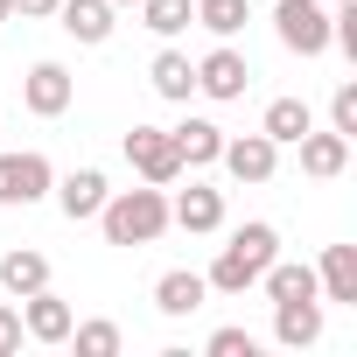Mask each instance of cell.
Masks as SVG:
<instances>
[{"label":"cell","instance_id":"cell-1","mask_svg":"<svg viewBox=\"0 0 357 357\" xmlns=\"http://www.w3.org/2000/svg\"><path fill=\"white\" fill-rule=\"evenodd\" d=\"M273 259H280V231H273V225H238L231 245L211 259L204 280H211L218 294H245V287H259V273H266Z\"/></svg>","mask_w":357,"mask_h":357},{"label":"cell","instance_id":"cell-2","mask_svg":"<svg viewBox=\"0 0 357 357\" xmlns=\"http://www.w3.org/2000/svg\"><path fill=\"white\" fill-rule=\"evenodd\" d=\"M98 225H105V245H154L168 231V197L147 183V190H112L98 204Z\"/></svg>","mask_w":357,"mask_h":357},{"label":"cell","instance_id":"cell-3","mask_svg":"<svg viewBox=\"0 0 357 357\" xmlns=\"http://www.w3.org/2000/svg\"><path fill=\"white\" fill-rule=\"evenodd\" d=\"M126 161H133L140 183H154V190L183 183V154H175V133L168 126H133L126 133Z\"/></svg>","mask_w":357,"mask_h":357},{"label":"cell","instance_id":"cell-4","mask_svg":"<svg viewBox=\"0 0 357 357\" xmlns=\"http://www.w3.org/2000/svg\"><path fill=\"white\" fill-rule=\"evenodd\" d=\"M50 183H56V168H50V154H36V147H22V154H0V211H29V204H43L50 197Z\"/></svg>","mask_w":357,"mask_h":357},{"label":"cell","instance_id":"cell-5","mask_svg":"<svg viewBox=\"0 0 357 357\" xmlns=\"http://www.w3.org/2000/svg\"><path fill=\"white\" fill-rule=\"evenodd\" d=\"M273 29H280V43L294 56H322L329 50V8H322V0H280Z\"/></svg>","mask_w":357,"mask_h":357},{"label":"cell","instance_id":"cell-6","mask_svg":"<svg viewBox=\"0 0 357 357\" xmlns=\"http://www.w3.org/2000/svg\"><path fill=\"white\" fill-rule=\"evenodd\" d=\"M245 84H252V63L231 50V43H218L204 63H197V91L204 98H218V105H231V98H245Z\"/></svg>","mask_w":357,"mask_h":357},{"label":"cell","instance_id":"cell-7","mask_svg":"<svg viewBox=\"0 0 357 357\" xmlns=\"http://www.w3.org/2000/svg\"><path fill=\"white\" fill-rule=\"evenodd\" d=\"M70 98H77V77H70L63 63H36V70L22 77V105H29L36 119H56V112H70Z\"/></svg>","mask_w":357,"mask_h":357},{"label":"cell","instance_id":"cell-8","mask_svg":"<svg viewBox=\"0 0 357 357\" xmlns=\"http://www.w3.org/2000/svg\"><path fill=\"white\" fill-rule=\"evenodd\" d=\"M15 308H22V336H29V343H63V336H70V322H77V315H70V301H63V294H50V287L22 294Z\"/></svg>","mask_w":357,"mask_h":357},{"label":"cell","instance_id":"cell-9","mask_svg":"<svg viewBox=\"0 0 357 357\" xmlns=\"http://www.w3.org/2000/svg\"><path fill=\"white\" fill-rule=\"evenodd\" d=\"M231 175H238V183H273V168H280V147L266 140V133H225V154H218Z\"/></svg>","mask_w":357,"mask_h":357},{"label":"cell","instance_id":"cell-10","mask_svg":"<svg viewBox=\"0 0 357 357\" xmlns=\"http://www.w3.org/2000/svg\"><path fill=\"white\" fill-rule=\"evenodd\" d=\"M50 190H56V211H63L70 225H91V218H98V204L112 197L98 168H70V175H63V183H50Z\"/></svg>","mask_w":357,"mask_h":357},{"label":"cell","instance_id":"cell-11","mask_svg":"<svg viewBox=\"0 0 357 357\" xmlns=\"http://www.w3.org/2000/svg\"><path fill=\"white\" fill-rule=\"evenodd\" d=\"M168 225H183V231H197V238H204V231H218V225H225V190L190 183L183 197L168 204Z\"/></svg>","mask_w":357,"mask_h":357},{"label":"cell","instance_id":"cell-12","mask_svg":"<svg viewBox=\"0 0 357 357\" xmlns=\"http://www.w3.org/2000/svg\"><path fill=\"white\" fill-rule=\"evenodd\" d=\"M294 147H301V175H315V183H336V175L350 168V140H343L336 126H329V133H315V126H308Z\"/></svg>","mask_w":357,"mask_h":357},{"label":"cell","instance_id":"cell-13","mask_svg":"<svg viewBox=\"0 0 357 357\" xmlns=\"http://www.w3.org/2000/svg\"><path fill=\"white\" fill-rule=\"evenodd\" d=\"M273 343H287V350L322 343V301L315 294L308 301H273Z\"/></svg>","mask_w":357,"mask_h":357},{"label":"cell","instance_id":"cell-14","mask_svg":"<svg viewBox=\"0 0 357 357\" xmlns=\"http://www.w3.org/2000/svg\"><path fill=\"white\" fill-rule=\"evenodd\" d=\"M56 22H63V36L70 43H112V0H63L56 8Z\"/></svg>","mask_w":357,"mask_h":357},{"label":"cell","instance_id":"cell-15","mask_svg":"<svg viewBox=\"0 0 357 357\" xmlns=\"http://www.w3.org/2000/svg\"><path fill=\"white\" fill-rule=\"evenodd\" d=\"M315 294L357 308V245H329V252H322V266H315Z\"/></svg>","mask_w":357,"mask_h":357},{"label":"cell","instance_id":"cell-16","mask_svg":"<svg viewBox=\"0 0 357 357\" xmlns=\"http://www.w3.org/2000/svg\"><path fill=\"white\" fill-rule=\"evenodd\" d=\"M204 294H211V280H204V273H190V266H175V273H161V280H154V308H161V315H197V308H204Z\"/></svg>","mask_w":357,"mask_h":357},{"label":"cell","instance_id":"cell-17","mask_svg":"<svg viewBox=\"0 0 357 357\" xmlns=\"http://www.w3.org/2000/svg\"><path fill=\"white\" fill-rule=\"evenodd\" d=\"M175 133V154H183V168H211L225 154V126L218 119H183V126H168Z\"/></svg>","mask_w":357,"mask_h":357},{"label":"cell","instance_id":"cell-18","mask_svg":"<svg viewBox=\"0 0 357 357\" xmlns=\"http://www.w3.org/2000/svg\"><path fill=\"white\" fill-rule=\"evenodd\" d=\"M308 126H315L308 98H273V105H266V119H259V133H266L273 147H294V140H301Z\"/></svg>","mask_w":357,"mask_h":357},{"label":"cell","instance_id":"cell-19","mask_svg":"<svg viewBox=\"0 0 357 357\" xmlns=\"http://www.w3.org/2000/svg\"><path fill=\"white\" fill-rule=\"evenodd\" d=\"M259 287H266V301H308L315 294V266L308 259H273L259 273Z\"/></svg>","mask_w":357,"mask_h":357},{"label":"cell","instance_id":"cell-20","mask_svg":"<svg viewBox=\"0 0 357 357\" xmlns=\"http://www.w3.org/2000/svg\"><path fill=\"white\" fill-rule=\"evenodd\" d=\"M147 77H154V91H161V98H175V105L197 91V63H190L183 50H161V56L147 63Z\"/></svg>","mask_w":357,"mask_h":357},{"label":"cell","instance_id":"cell-21","mask_svg":"<svg viewBox=\"0 0 357 357\" xmlns=\"http://www.w3.org/2000/svg\"><path fill=\"white\" fill-rule=\"evenodd\" d=\"M0 287H8L15 301H22V294H36V287H50V259H43V252H29V245H22V252H8V259H0Z\"/></svg>","mask_w":357,"mask_h":357},{"label":"cell","instance_id":"cell-22","mask_svg":"<svg viewBox=\"0 0 357 357\" xmlns=\"http://www.w3.org/2000/svg\"><path fill=\"white\" fill-rule=\"evenodd\" d=\"M245 15H252V0H197V29H211L218 43H231L245 29Z\"/></svg>","mask_w":357,"mask_h":357},{"label":"cell","instance_id":"cell-23","mask_svg":"<svg viewBox=\"0 0 357 357\" xmlns=\"http://www.w3.org/2000/svg\"><path fill=\"white\" fill-rule=\"evenodd\" d=\"M140 22L168 43V36H183V29L197 22V0H140Z\"/></svg>","mask_w":357,"mask_h":357},{"label":"cell","instance_id":"cell-24","mask_svg":"<svg viewBox=\"0 0 357 357\" xmlns=\"http://www.w3.org/2000/svg\"><path fill=\"white\" fill-rule=\"evenodd\" d=\"M63 343H77V357H119V322H70Z\"/></svg>","mask_w":357,"mask_h":357},{"label":"cell","instance_id":"cell-25","mask_svg":"<svg viewBox=\"0 0 357 357\" xmlns=\"http://www.w3.org/2000/svg\"><path fill=\"white\" fill-rule=\"evenodd\" d=\"M329 126H336L343 140H357V84H350V77L329 91Z\"/></svg>","mask_w":357,"mask_h":357},{"label":"cell","instance_id":"cell-26","mask_svg":"<svg viewBox=\"0 0 357 357\" xmlns=\"http://www.w3.org/2000/svg\"><path fill=\"white\" fill-rule=\"evenodd\" d=\"M211 357H252L259 350V336L252 329H211V343H204Z\"/></svg>","mask_w":357,"mask_h":357},{"label":"cell","instance_id":"cell-27","mask_svg":"<svg viewBox=\"0 0 357 357\" xmlns=\"http://www.w3.org/2000/svg\"><path fill=\"white\" fill-rule=\"evenodd\" d=\"M15 350H22V308L0 301V357H15Z\"/></svg>","mask_w":357,"mask_h":357},{"label":"cell","instance_id":"cell-28","mask_svg":"<svg viewBox=\"0 0 357 357\" xmlns=\"http://www.w3.org/2000/svg\"><path fill=\"white\" fill-rule=\"evenodd\" d=\"M63 0H15V15H29V22H43V15H56Z\"/></svg>","mask_w":357,"mask_h":357},{"label":"cell","instance_id":"cell-29","mask_svg":"<svg viewBox=\"0 0 357 357\" xmlns=\"http://www.w3.org/2000/svg\"><path fill=\"white\" fill-rule=\"evenodd\" d=\"M0 22H15V0H0Z\"/></svg>","mask_w":357,"mask_h":357},{"label":"cell","instance_id":"cell-30","mask_svg":"<svg viewBox=\"0 0 357 357\" xmlns=\"http://www.w3.org/2000/svg\"><path fill=\"white\" fill-rule=\"evenodd\" d=\"M112 8H140V0H112Z\"/></svg>","mask_w":357,"mask_h":357}]
</instances>
